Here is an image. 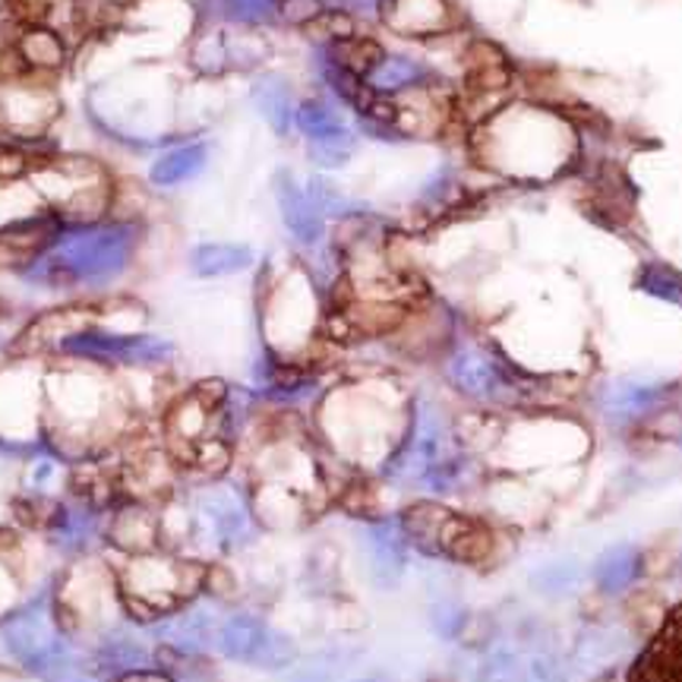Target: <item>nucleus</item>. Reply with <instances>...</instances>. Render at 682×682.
<instances>
[{"label": "nucleus", "instance_id": "f257e3e1", "mask_svg": "<svg viewBox=\"0 0 682 682\" xmlns=\"http://www.w3.org/2000/svg\"><path fill=\"white\" fill-rule=\"evenodd\" d=\"M184 562L155 557V553H133V557H126L124 569H121L126 607L143 620L167 617L171 607L184 598Z\"/></svg>", "mask_w": 682, "mask_h": 682}, {"label": "nucleus", "instance_id": "f03ea898", "mask_svg": "<svg viewBox=\"0 0 682 682\" xmlns=\"http://www.w3.org/2000/svg\"><path fill=\"white\" fill-rule=\"evenodd\" d=\"M215 641L227 661L250 663L259 670H285L297 661V644L250 613H237L222 622Z\"/></svg>", "mask_w": 682, "mask_h": 682}, {"label": "nucleus", "instance_id": "7ed1b4c3", "mask_svg": "<svg viewBox=\"0 0 682 682\" xmlns=\"http://www.w3.org/2000/svg\"><path fill=\"white\" fill-rule=\"evenodd\" d=\"M0 639H3L7 651H10L17 661L26 663V666L35 670V673H39L51 658H58L63 648H70V644L63 641L58 620H54V610H51L48 600H35V603L17 610L10 620L3 622Z\"/></svg>", "mask_w": 682, "mask_h": 682}, {"label": "nucleus", "instance_id": "20e7f679", "mask_svg": "<svg viewBox=\"0 0 682 682\" xmlns=\"http://www.w3.org/2000/svg\"><path fill=\"white\" fill-rule=\"evenodd\" d=\"M629 682H682V603L641 651Z\"/></svg>", "mask_w": 682, "mask_h": 682}, {"label": "nucleus", "instance_id": "39448f33", "mask_svg": "<svg viewBox=\"0 0 682 682\" xmlns=\"http://www.w3.org/2000/svg\"><path fill=\"white\" fill-rule=\"evenodd\" d=\"M364 543H367V557H370V572L373 581L379 588H395L401 572H405V562H408V538H405V528L386 518V521H376L364 528Z\"/></svg>", "mask_w": 682, "mask_h": 682}, {"label": "nucleus", "instance_id": "423d86ee", "mask_svg": "<svg viewBox=\"0 0 682 682\" xmlns=\"http://www.w3.org/2000/svg\"><path fill=\"white\" fill-rule=\"evenodd\" d=\"M196 516H200V528L222 550H231L247 540V512L231 493H206L200 499Z\"/></svg>", "mask_w": 682, "mask_h": 682}, {"label": "nucleus", "instance_id": "0eeeda50", "mask_svg": "<svg viewBox=\"0 0 682 682\" xmlns=\"http://www.w3.org/2000/svg\"><path fill=\"white\" fill-rule=\"evenodd\" d=\"M54 543L63 553H83L99 538V512L95 506H63L51 525Z\"/></svg>", "mask_w": 682, "mask_h": 682}, {"label": "nucleus", "instance_id": "6e6552de", "mask_svg": "<svg viewBox=\"0 0 682 682\" xmlns=\"http://www.w3.org/2000/svg\"><path fill=\"white\" fill-rule=\"evenodd\" d=\"M167 644L181 648V651H203L208 648V641L215 639V622L208 617L206 610H186V613H177V617H165V622L155 629Z\"/></svg>", "mask_w": 682, "mask_h": 682}, {"label": "nucleus", "instance_id": "1a4fd4ad", "mask_svg": "<svg viewBox=\"0 0 682 682\" xmlns=\"http://www.w3.org/2000/svg\"><path fill=\"white\" fill-rule=\"evenodd\" d=\"M635 576H639V550L629 543H617V547L603 550L598 566H594V581L607 594H620L622 588L632 584Z\"/></svg>", "mask_w": 682, "mask_h": 682}, {"label": "nucleus", "instance_id": "9d476101", "mask_svg": "<svg viewBox=\"0 0 682 682\" xmlns=\"http://www.w3.org/2000/svg\"><path fill=\"white\" fill-rule=\"evenodd\" d=\"M95 666L126 676V673H136V670H145V666H149V651H145L140 641L130 639V635H114V639H108L102 648H99Z\"/></svg>", "mask_w": 682, "mask_h": 682}, {"label": "nucleus", "instance_id": "9b49d317", "mask_svg": "<svg viewBox=\"0 0 682 682\" xmlns=\"http://www.w3.org/2000/svg\"><path fill=\"white\" fill-rule=\"evenodd\" d=\"M114 540L130 557L133 553H145L152 547V540H155V525L149 521L145 509H126V512H121L118 525H114Z\"/></svg>", "mask_w": 682, "mask_h": 682}, {"label": "nucleus", "instance_id": "f8f14e48", "mask_svg": "<svg viewBox=\"0 0 682 682\" xmlns=\"http://www.w3.org/2000/svg\"><path fill=\"white\" fill-rule=\"evenodd\" d=\"M39 676L44 682H102L99 680L95 661L89 663L73 648H63L58 658H51V661L44 663L42 670H39Z\"/></svg>", "mask_w": 682, "mask_h": 682}, {"label": "nucleus", "instance_id": "ddd939ff", "mask_svg": "<svg viewBox=\"0 0 682 682\" xmlns=\"http://www.w3.org/2000/svg\"><path fill=\"white\" fill-rule=\"evenodd\" d=\"M335 61L342 63L352 77H364L383 61V44L373 39H342L335 44Z\"/></svg>", "mask_w": 682, "mask_h": 682}, {"label": "nucleus", "instance_id": "4468645a", "mask_svg": "<svg viewBox=\"0 0 682 682\" xmlns=\"http://www.w3.org/2000/svg\"><path fill=\"white\" fill-rule=\"evenodd\" d=\"M244 263H247V256H244L241 250H231V247H206L200 250V256H196V269L203 272V275L241 269Z\"/></svg>", "mask_w": 682, "mask_h": 682}, {"label": "nucleus", "instance_id": "2eb2a0df", "mask_svg": "<svg viewBox=\"0 0 682 682\" xmlns=\"http://www.w3.org/2000/svg\"><path fill=\"white\" fill-rule=\"evenodd\" d=\"M579 579V566L576 562H553L547 566L543 572H538V588L547 594H557V591H569Z\"/></svg>", "mask_w": 682, "mask_h": 682}, {"label": "nucleus", "instance_id": "dca6fc26", "mask_svg": "<svg viewBox=\"0 0 682 682\" xmlns=\"http://www.w3.org/2000/svg\"><path fill=\"white\" fill-rule=\"evenodd\" d=\"M282 13H285L291 22H311L323 17V7H319V0H285V3H282Z\"/></svg>", "mask_w": 682, "mask_h": 682}, {"label": "nucleus", "instance_id": "f3484780", "mask_svg": "<svg viewBox=\"0 0 682 682\" xmlns=\"http://www.w3.org/2000/svg\"><path fill=\"white\" fill-rule=\"evenodd\" d=\"M329 670H319V666H307V670H301L297 676L291 682H329Z\"/></svg>", "mask_w": 682, "mask_h": 682}, {"label": "nucleus", "instance_id": "a211bd4d", "mask_svg": "<svg viewBox=\"0 0 682 682\" xmlns=\"http://www.w3.org/2000/svg\"><path fill=\"white\" fill-rule=\"evenodd\" d=\"M121 682H174L165 673H152V670H136V673H126Z\"/></svg>", "mask_w": 682, "mask_h": 682}, {"label": "nucleus", "instance_id": "6ab92c4d", "mask_svg": "<svg viewBox=\"0 0 682 682\" xmlns=\"http://www.w3.org/2000/svg\"><path fill=\"white\" fill-rule=\"evenodd\" d=\"M357 682H383V680H376V676H367V680H357Z\"/></svg>", "mask_w": 682, "mask_h": 682}]
</instances>
